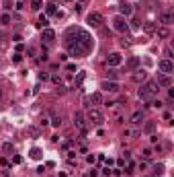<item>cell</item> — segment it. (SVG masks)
Masks as SVG:
<instances>
[{
    "label": "cell",
    "mask_w": 174,
    "mask_h": 177,
    "mask_svg": "<svg viewBox=\"0 0 174 177\" xmlns=\"http://www.w3.org/2000/svg\"><path fill=\"white\" fill-rule=\"evenodd\" d=\"M158 93H160L158 82H156V81H146L143 85H141V88L137 91V97H139L141 101H152Z\"/></svg>",
    "instance_id": "6da1fadb"
},
{
    "label": "cell",
    "mask_w": 174,
    "mask_h": 177,
    "mask_svg": "<svg viewBox=\"0 0 174 177\" xmlns=\"http://www.w3.org/2000/svg\"><path fill=\"white\" fill-rule=\"evenodd\" d=\"M66 48H68V52H70V56H74V58H82V56L88 54V49L84 48L78 39H70V37H66Z\"/></svg>",
    "instance_id": "7a4b0ae2"
},
{
    "label": "cell",
    "mask_w": 174,
    "mask_h": 177,
    "mask_svg": "<svg viewBox=\"0 0 174 177\" xmlns=\"http://www.w3.org/2000/svg\"><path fill=\"white\" fill-rule=\"evenodd\" d=\"M84 117H86V122H90L92 126H102V124H105V116H102L98 109H88Z\"/></svg>",
    "instance_id": "3957f363"
},
{
    "label": "cell",
    "mask_w": 174,
    "mask_h": 177,
    "mask_svg": "<svg viewBox=\"0 0 174 177\" xmlns=\"http://www.w3.org/2000/svg\"><path fill=\"white\" fill-rule=\"evenodd\" d=\"M86 23H88V27H92V29H101L102 23H105V17H102L101 13H88Z\"/></svg>",
    "instance_id": "277c9868"
},
{
    "label": "cell",
    "mask_w": 174,
    "mask_h": 177,
    "mask_svg": "<svg viewBox=\"0 0 174 177\" xmlns=\"http://www.w3.org/2000/svg\"><path fill=\"white\" fill-rule=\"evenodd\" d=\"M74 126L78 128V132H80L82 136H86V132H88V124H86V117H84V113H74Z\"/></svg>",
    "instance_id": "5b68a950"
},
{
    "label": "cell",
    "mask_w": 174,
    "mask_h": 177,
    "mask_svg": "<svg viewBox=\"0 0 174 177\" xmlns=\"http://www.w3.org/2000/svg\"><path fill=\"white\" fill-rule=\"evenodd\" d=\"M113 29H115V31H119V33H127V31H129L127 19L121 17V14H117V17L113 19Z\"/></svg>",
    "instance_id": "8992f818"
},
{
    "label": "cell",
    "mask_w": 174,
    "mask_h": 177,
    "mask_svg": "<svg viewBox=\"0 0 174 177\" xmlns=\"http://www.w3.org/2000/svg\"><path fill=\"white\" fill-rule=\"evenodd\" d=\"M101 88L105 93H119L121 91V85L117 81H102L101 82Z\"/></svg>",
    "instance_id": "52a82bcc"
},
{
    "label": "cell",
    "mask_w": 174,
    "mask_h": 177,
    "mask_svg": "<svg viewBox=\"0 0 174 177\" xmlns=\"http://www.w3.org/2000/svg\"><path fill=\"white\" fill-rule=\"evenodd\" d=\"M119 64H123V56H121L119 52H111V54L107 56V66H111V68H117Z\"/></svg>",
    "instance_id": "ba28073f"
},
{
    "label": "cell",
    "mask_w": 174,
    "mask_h": 177,
    "mask_svg": "<svg viewBox=\"0 0 174 177\" xmlns=\"http://www.w3.org/2000/svg\"><path fill=\"white\" fill-rule=\"evenodd\" d=\"M158 70H160L162 74H172L174 72V64H172V60H160L158 62Z\"/></svg>",
    "instance_id": "9c48e42d"
},
{
    "label": "cell",
    "mask_w": 174,
    "mask_h": 177,
    "mask_svg": "<svg viewBox=\"0 0 174 177\" xmlns=\"http://www.w3.org/2000/svg\"><path fill=\"white\" fill-rule=\"evenodd\" d=\"M131 78H133V82H137V85H139V82H146V81H147V70H143V68H135V70H133V76H131Z\"/></svg>",
    "instance_id": "30bf717a"
},
{
    "label": "cell",
    "mask_w": 174,
    "mask_h": 177,
    "mask_svg": "<svg viewBox=\"0 0 174 177\" xmlns=\"http://www.w3.org/2000/svg\"><path fill=\"white\" fill-rule=\"evenodd\" d=\"M160 23H162V27H170V25H172V13H170V10H162Z\"/></svg>",
    "instance_id": "8fae6325"
},
{
    "label": "cell",
    "mask_w": 174,
    "mask_h": 177,
    "mask_svg": "<svg viewBox=\"0 0 174 177\" xmlns=\"http://www.w3.org/2000/svg\"><path fill=\"white\" fill-rule=\"evenodd\" d=\"M156 82H158V87H172V78H170V74H160Z\"/></svg>",
    "instance_id": "7c38bea8"
},
{
    "label": "cell",
    "mask_w": 174,
    "mask_h": 177,
    "mask_svg": "<svg viewBox=\"0 0 174 177\" xmlns=\"http://www.w3.org/2000/svg\"><path fill=\"white\" fill-rule=\"evenodd\" d=\"M141 122H143V111H135V113H131V117H129V124L139 126Z\"/></svg>",
    "instance_id": "4fadbf2b"
},
{
    "label": "cell",
    "mask_w": 174,
    "mask_h": 177,
    "mask_svg": "<svg viewBox=\"0 0 174 177\" xmlns=\"http://www.w3.org/2000/svg\"><path fill=\"white\" fill-rule=\"evenodd\" d=\"M143 33L146 35H154L156 33V23L154 21H146V23H143Z\"/></svg>",
    "instance_id": "5bb4252c"
},
{
    "label": "cell",
    "mask_w": 174,
    "mask_h": 177,
    "mask_svg": "<svg viewBox=\"0 0 174 177\" xmlns=\"http://www.w3.org/2000/svg\"><path fill=\"white\" fill-rule=\"evenodd\" d=\"M121 17H125V19H127V17H131V14H133V8H131V4H127V2H123V4H121Z\"/></svg>",
    "instance_id": "9a60e30c"
},
{
    "label": "cell",
    "mask_w": 174,
    "mask_h": 177,
    "mask_svg": "<svg viewBox=\"0 0 174 177\" xmlns=\"http://www.w3.org/2000/svg\"><path fill=\"white\" fill-rule=\"evenodd\" d=\"M154 35H158V39H166V37H170V29L168 27H156Z\"/></svg>",
    "instance_id": "2e32d148"
},
{
    "label": "cell",
    "mask_w": 174,
    "mask_h": 177,
    "mask_svg": "<svg viewBox=\"0 0 174 177\" xmlns=\"http://www.w3.org/2000/svg\"><path fill=\"white\" fill-rule=\"evenodd\" d=\"M154 130H156V122H146L143 128H141V132L143 134H154Z\"/></svg>",
    "instance_id": "e0dca14e"
},
{
    "label": "cell",
    "mask_w": 174,
    "mask_h": 177,
    "mask_svg": "<svg viewBox=\"0 0 174 177\" xmlns=\"http://www.w3.org/2000/svg\"><path fill=\"white\" fill-rule=\"evenodd\" d=\"M55 39V31L54 29H43V41H54Z\"/></svg>",
    "instance_id": "ac0fdd59"
},
{
    "label": "cell",
    "mask_w": 174,
    "mask_h": 177,
    "mask_svg": "<svg viewBox=\"0 0 174 177\" xmlns=\"http://www.w3.org/2000/svg\"><path fill=\"white\" fill-rule=\"evenodd\" d=\"M137 66H139V58H135V56H133V58H129V60H127V68L129 70H135Z\"/></svg>",
    "instance_id": "d6986e66"
},
{
    "label": "cell",
    "mask_w": 174,
    "mask_h": 177,
    "mask_svg": "<svg viewBox=\"0 0 174 177\" xmlns=\"http://www.w3.org/2000/svg\"><path fill=\"white\" fill-rule=\"evenodd\" d=\"M90 103L101 105V103H102V95H101V93H92V95H90Z\"/></svg>",
    "instance_id": "ffe728a7"
},
{
    "label": "cell",
    "mask_w": 174,
    "mask_h": 177,
    "mask_svg": "<svg viewBox=\"0 0 174 177\" xmlns=\"http://www.w3.org/2000/svg\"><path fill=\"white\" fill-rule=\"evenodd\" d=\"M49 124H51L54 128H60V126H61V116H57V113H55V116H51Z\"/></svg>",
    "instance_id": "44dd1931"
},
{
    "label": "cell",
    "mask_w": 174,
    "mask_h": 177,
    "mask_svg": "<svg viewBox=\"0 0 174 177\" xmlns=\"http://www.w3.org/2000/svg\"><path fill=\"white\" fill-rule=\"evenodd\" d=\"M152 173H154V175H162V173H164V165L162 163L154 165V167H152Z\"/></svg>",
    "instance_id": "7402d4cb"
},
{
    "label": "cell",
    "mask_w": 174,
    "mask_h": 177,
    "mask_svg": "<svg viewBox=\"0 0 174 177\" xmlns=\"http://www.w3.org/2000/svg\"><path fill=\"white\" fill-rule=\"evenodd\" d=\"M10 21H13V19H10V14H8V13L0 14V23H2V25H10Z\"/></svg>",
    "instance_id": "603a6c76"
},
{
    "label": "cell",
    "mask_w": 174,
    "mask_h": 177,
    "mask_svg": "<svg viewBox=\"0 0 174 177\" xmlns=\"http://www.w3.org/2000/svg\"><path fill=\"white\" fill-rule=\"evenodd\" d=\"M41 6H43V0H31V8L33 10H41Z\"/></svg>",
    "instance_id": "cb8c5ba5"
},
{
    "label": "cell",
    "mask_w": 174,
    "mask_h": 177,
    "mask_svg": "<svg viewBox=\"0 0 174 177\" xmlns=\"http://www.w3.org/2000/svg\"><path fill=\"white\" fill-rule=\"evenodd\" d=\"M45 10H47V14H57V8H55V4H54V2H49Z\"/></svg>",
    "instance_id": "d4e9b609"
},
{
    "label": "cell",
    "mask_w": 174,
    "mask_h": 177,
    "mask_svg": "<svg viewBox=\"0 0 174 177\" xmlns=\"http://www.w3.org/2000/svg\"><path fill=\"white\" fill-rule=\"evenodd\" d=\"M31 159L39 161V159H41V150H39V148H31Z\"/></svg>",
    "instance_id": "484cf974"
},
{
    "label": "cell",
    "mask_w": 174,
    "mask_h": 177,
    "mask_svg": "<svg viewBox=\"0 0 174 177\" xmlns=\"http://www.w3.org/2000/svg\"><path fill=\"white\" fill-rule=\"evenodd\" d=\"M2 150H4V152H14V146L10 142H4L2 144Z\"/></svg>",
    "instance_id": "4316f807"
},
{
    "label": "cell",
    "mask_w": 174,
    "mask_h": 177,
    "mask_svg": "<svg viewBox=\"0 0 174 177\" xmlns=\"http://www.w3.org/2000/svg\"><path fill=\"white\" fill-rule=\"evenodd\" d=\"M37 25H39L41 29H47V25H49V23H47V17H39V23H37Z\"/></svg>",
    "instance_id": "83f0119b"
},
{
    "label": "cell",
    "mask_w": 174,
    "mask_h": 177,
    "mask_svg": "<svg viewBox=\"0 0 174 177\" xmlns=\"http://www.w3.org/2000/svg\"><path fill=\"white\" fill-rule=\"evenodd\" d=\"M49 78H51V82H54L55 87H57V85H61V76H60V74H51Z\"/></svg>",
    "instance_id": "f1b7e54d"
},
{
    "label": "cell",
    "mask_w": 174,
    "mask_h": 177,
    "mask_svg": "<svg viewBox=\"0 0 174 177\" xmlns=\"http://www.w3.org/2000/svg\"><path fill=\"white\" fill-rule=\"evenodd\" d=\"M27 132H29V134H31L33 138H37V136H39V130H37V128H33V126H29V128H27Z\"/></svg>",
    "instance_id": "f546056e"
},
{
    "label": "cell",
    "mask_w": 174,
    "mask_h": 177,
    "mask_svg": "<svg viewBox=\"0 0 174 177\" xmlns=\"http://www.w3.org/2000/svg\"><path fill=\"white\" fill-rule=\"evenodd\" d=\"M66 91H68V88L64 87V85H57V88H55V95H66Z\"/></svg>",
    "instance_id": "4dcf8cb0"
},
{
    "label": "cell",
    "mask_w": 174,
    "mask_h": 177,
    "mask_svg": "<svg viewBox=\"0 0 174 177\" xmlns=\"http://www.w3.org/2000/svg\"><path fill=\"white\" fill-rule=\"evenodd\" d=\"M141 157L150 159V157H152V148H143V150H141Z\"/></svg>",
    "instance_id": "1f68e13d"
},
{
    "label": "cell",
    "mask_w": 174,
    "mask_h": 177,
    "mask_svg": "<svg viewBox=\"0 0 174 177\" xmlns=\"http://www.w3.org/2000/svg\"><path fill=\"white\" fill-rule=\"evenodd\" d=\"M164 56H166V60L172 58V48H164Z\"/></svg>",
    "instance_id": "d6a6232c"
},
{
    "label": "cell",
    "mask_w": 174,
    "mask_h": 177,
    "mask_svg": "<svg viewBox=\"0 0 174 177\" xmlns=\"http://www.w3.org/2000/svg\"><path fill=\"white\" fill-rule=\"evenodd\" d=\"M109 78L115 81V78H117V72H115V70H109V72H107V81H109Z\"/></svg>",
    "instance_id": "836d02e7"
},
{
    "label": "cell",
    "mask_w": 174,
    "mask_h": 177,
    "mask_svg": "<svg viewBox=\"0 0 174 177\" xmlns=\"http://www.w3.org/2000/svg\"><path fill=\"white\" fill-rule=\"evenodd\" d=\"M137 132H133L131 128H125V132H123V136H135Z\"/></svg>",
    "instance_id": "e575fe53"
},
{
    "label": "cell",
    "mask_w": 174,
    "mask_h": 177,
    "mask_svg": "<svg viewBox=\"0 0 174 177\" xmlns=\"http://www.w3.org/2000/svg\"><path fill=\"white\" fill-rule=\"evenodd\" d=\"M20 60H23V56H20V54H14V56H13V62H17V64H19Z\"/></svg>",
    "instance_id": "d590c367"
},
{
    "label": "cell",
    "mask_w": 174,
    "mask_h": 177,
    "mask_svg": "<svg viewBox=\"0 0 174 177\" xmlns=\"http://www.w3.org/2000/svg\"><path fill=\"white\" fill-rule=\"evenodd\" d=\"M47 78H49V74H47V72H41V74H39V81H47Z\"/></svg>",
    "instance_id": "8d00e7d4"
},
{
    "label": "cell",
    "mask_w": 174,
    "mask_h": 177,
    "mask_svg": "<svg viewBox=\"0 0 174 177\" xmlns=\"http://www.w3.org/2000/svg\"><path fill=\"white\" fill-rule=\"evenodd\" d=\"M139 169H141V171L147 169V163H146V161H139Z\"/></svg>",
    "instance_id": "74e56055"
},
{
    "label": "cell",
    "mask_w": 174,
    "mask_h": 177,
    "mask_svg": "<svg viewBox=\"0 0 174 177\" xmlns=\"http://www.w3.org/2000/svg\"><path fill=\"white\" fill-rule=\"evenodd\" d=\"M168 99H170V101L174 99V88H168Z\"/></svg>",
    "instance_id": "f35d334b"
},
{
    "label": "cell",
    "mask_w": 174,
    "mask_h": 177,
    "mask_svg": "<svg viewBox=\"0 0 174 177\" xmlns=\"http://www.w3.org/2000/svg\"><path fill=\"white\" fill-rule=\"evenodd\" d=\"M14 2H17V8H19V10L23 8V4H25V0H14Z\"/></svg>",
    "instance_id": "ab89813d"
},
{
    "label": "cell",
    "mask_w": 174,
    "mask_h": 177,
    "mask_svg": "<svg viewBox=\"0 0 174 177\" xmlns=\"http://www.w3.org/2000/svg\"><path fill=\"white\" fill-rule=\"evenodd\" d=\"M23 49H25V45H23V43H17V54H20Z\"/></svg>",
    "instance_id": "60d3db41"
},
{
    "label": "cell",
    "mask_w": 174,
    "mask_h": 177,
    "mask_svg": "<svg viewBox=\"0 0 174 177\" xmlns=\"http://www.w3.org/2000/svg\"><path fill=\"white\" fill-rule=\"evenodd\" d=\"M13 161H14L17 165H19V163H23V157H19V155H14V159H13Z\"/></svg>",
    "instance_id": "b9f144b4"
},
{
    "label": "cell",
    "mask_w": 174,
    "mask_h": 177,
    "mask_svg": "<svg viewBox=\"0 0 174 177\" xmlns=\"http://www.w3.org/2000/svg\"><path fill=\"white\" fill-rule=\"evenodd\" d=\"M86 161H88V163H94V161H96V157H94V155H88Z\"/></svg>",
    "instance_id": "7bdbcfd3"
},
{
    "label": "cell",
    "mask_w": 174,
    "mask_h": 177,
    "mask_svg": "<svg viewBox=\"0 0 174 177\" xmlns=\"http://www.w3.org/2000/svg\"><path fill=\"white\" fill-rule=\"evenodd\" d=\"M2 39H4V33H2V31H0V41H2Z\"/></svg>",
    "instance_id": "ee69618b"
},
{
    "label": "cell",
    "mask_w": 174,
    "mask_h": 177,
    "mask_svg": "<svg viewBox=\"0 0 174 177\" xmlns=\"http://www.w3.org/2000/svg\"><path fill=\"white\" fill-rule=\"evenodd\" d=\"M64 2H72V0H64Z\"/></svg>",
    "instance_id": "f6af8a7d"
},
{
    "label": "cell",
    "mask_w": 174,
    "mask_h": 177,
    "mask_svg": "<svg viewBox=\"0 0 174 177\" xmlns=\"http://www.w3.org/2000/svg\"><path fill=\"white\" fill-rule=\"evenodd\" d=\"M0 97H2V91H0Z\"/></svg>",
    "instance_id": "bcb514c9"
},
{
    "label": "cell",
    "mask_w": 174,
    "mask_h": 177,
    "mask_svg": "<svg viewBox=\"0 0 174 177\" xmlns=\"http://www.w3.org/2000/svg\"><path fill=\"white\" fill-rule=\"evenodd\" d=\"M80 2H84V0H80Z\"/></svg>",
    "instance_id": "7dc6e473"
},
{
    "label": "cell",
    "mask_w": 174,
    "mask_h": 177,
    "mask_svg": "<svg viewBox=\"0 0 174 177\" xmlns=\"http://www.w3.org/2000/svg\"><path fill=\"white\" fill-rule=\"evenodd\" d=\"M51 2H54V0H51Z\"/></svg>",
    "instance_id": "c3c4849f"
}]
</instances>
